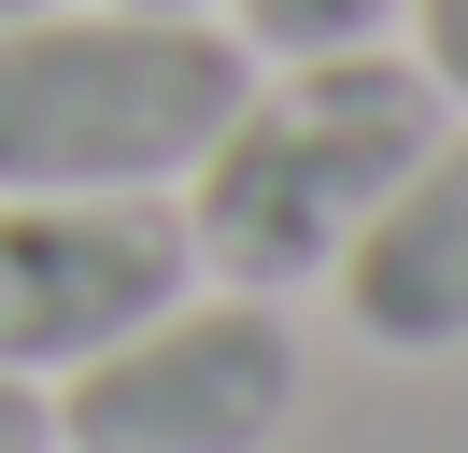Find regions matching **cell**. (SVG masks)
Returning <instances> with one entry per match:
<instances>
[{
	"label": "cell",
	"mask_w": 468,
	"mask_h": 453,
	"mask_svg": "<svg viewBox=\"0 0 468 453\" xmlns=\"http://www.w3.org/2000/svg\"><path fill=\"white\" fill-rule=\"evenodd\" d=\"M0 453H58V396L0 368Z\"/></svg>",
	"instance_id": "cell-8"
},
{
	"label": "cell",
	"mask_w": 468,
	"mask_h": 453,
	"mask_svg": "<svg viewBox=\"0 0 468 453\" xmlns=\"http://www.w3.org/2000/svg\"><path fill=\"white\" fill-rule=\"evenodd\" d=\"M411 57H426V85L468 113V0H411Z\"/></svg>",
	"instance_id": "cell-7"
},
{
	"label": "cell",
	"mask_w": 468,
	"mask_h": 453,
	"mask_svg": "<svg viewBox=\"0 0 468 453\" xmlns=\"http://www.w3.org/2000/svg\"><path fill=\"white\" fill-rule=\"evenodd\" d=\"M326 283H341V326L369 354H454L468 340V128H440L369 198V226L326 255Z\"/></svg>",
	"instance_id": "cell-5"
},
{
	"label": "cell",
	"mask_w": 468,
	"mask_h": 453,
	"mask_svg": "<svg viewBox=\"0 0 468 453\" xmlns=\"http://www.w3.org/2000/svg\"><path fill=\"white\" fill-rule=\"evenodd\" d=\"M298 411V326L270 298H171L58 383V453H270Z\"/></svg>",
	"instance_id": "cell-3"
},
{
	"label": "cell",
	"mask_w": 468,
	"mask_h": 453,
	"mask_svg": "<svg viewBox=\"0 0 468 453\" xmlns=\"http://www.w3.org/2000/svg\"><path fill=\"white\" fill-rule=\"evenodd\" d=\"M256 57L213 15H143V0H43L0 15V198H156L213 156Z\"/></svg>",
	"instance_id": "cell-1"
},
{
	"label": "cell",
	"mask_w": 468,
	"mask_h": 453,
	"mask_svg": "<svg viewBox=\"0 0 468 453\" xmlns=\"http://www.w3.org/2000/svg\"><path fill=\"white\" fill-rule=\"evenodd\" d=\"M185 283H199V241L171 198H0V368L15 383H71L128 326H156Z\"/></svg>",
	"instance_id": "cell-4"
},
{
	"label": "cell",
	"mask_w": 468,
	"mask_h": 453,
	"mask_svg": "<svg viewBox=\"0 0 468 453\" xmlns=\"http://www.w3.org/2000/svg\"><path fill=\"white\" fill-rule=\"evenodd\" d=\"M454 128V100L426 85V57H284V85H241V113L213 128V156L185 170V241L199 269H228L241 298L326 283V255L369 226V198L398 184L426 142Z\"/></svg>",
	"instance_id": "cell-2"
},
{
	"label": "cell",
	"mask_w": 468,
	"mask_h": 453,
	"mask_svg": "<svg viewBox=\"0 0 468 453\" xmlns=\"http://www.w3.org/2000/svg\"><path fill=\"white\" fill-rule=\"evenodd\" d=\"M0 15H43V0H0Z\"/></svg>",
	"instance_id": "cell-10"
},
{
	"label": "cell",
	"mask_w": 468,
	"mask_h": 453,
	"mask_svg": "<svg viewBox=\"0 0 468 453\" xmlns=\"http://www.w3.org/2000/svg\"><path fill=\"white\" fill-rule=\"evenodd\" d=\"M398 15L411 0H241V57H355Z\"/></svg>",
	"instance_id": "cell-6"
},
{
	"label": "cell",
	"mask_w": 468,
	"mask_h": 453,
	"mask_svg": "<svg viewBox=\"0 0 468 453\" xmlns=\"http://www.w3.org/2000/svg\"><path fill=\"white\" fill-rule=\"evenodd\" d=\"M143 15H199V0H143Z\"/></svg>",
	"instance_id": "cell-9"
}]
</instances>
